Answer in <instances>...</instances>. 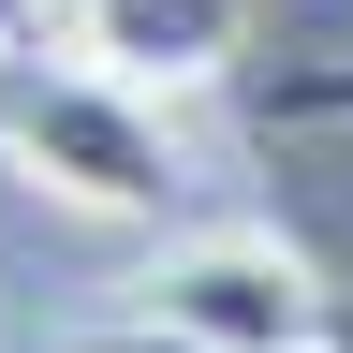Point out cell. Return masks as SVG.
<instances>
[{"instance_id":"6da1fadb","label":"cell","mask_w":353,"mask_h":353,"mask_svg":"<svg viewBox=\"0 0 353 353\" xmlns=\"http://www.w3.org/2000/svg\"><path fill=\"white\" fill-rule=\"evenodd\" d=\"M0 162L74 221H176V192H192V148L148 88L88 59H30V44H0Z\"/></svg>"},{"instance_id":"7a4b0ae2","label":"cell","mask_w":353,"mask_h":353,"mask_svg":"<svg viewBox=\"0 0 353 353\" xmlns=\"http://www.w3.org/2000/svg\"><path fill=\"white\" fill-rule=\"evenodd\" d=\"M132 309H162V324L206 339V353H353L324 265L294 236H265V221H192V236H162L148 280H132Z\"/></svg>"},{"instance_id":"3957f363","label":"cell","mask_w":353,"mask_h":353,"mask_svg":"<svg viewBox=\"0 0 353 353\" xmlns=\"http://www.w3.org/2000/svg\"><path fill=\"white\" fill-rule=\"evenodd\" d=\"M74 59L176 103V88H221L236 74V0H74Z\"/></svg>"},{"instance_id":"277c9868","label":"cell","mask_w":353,"mask_h":353,"mask_svg":"<svg viewBox=\"0 0 353 353\" xmlns=\"http://www.w3.org/2000/svg\"><path fill=\"white\" fill-rule=\"evenodd\" d=\"M265 132H353V59H309L265 88Z\"/></svg>"},{"instance_id":"5b68a950","label":"cell","mask_w":353,"mask_h":353,"mask_svg":"<svg viewBox=\"0 0 353 353\" xmlns=\"http://www.w3.org/2000/svg\"><path fill=\"white\" fill-rule=\"evenodd\" d=\"M74 353H206V339H176V324H162V309H118V324H88Z\"/></svg>"},{"instance_id":"8992f818","label":"cell","mask_w":353,"mask_h":353,"mask_svg":"<svg viewBox=\"0 0 353 353\" xmlns=\"http://www.w3.org/2000/svg\"><path fill=\"white\" fill-rule=\"evenodd\" d=\"M44 30H74V0H0V44H44Z\"/></svg>"}]
</instances>
